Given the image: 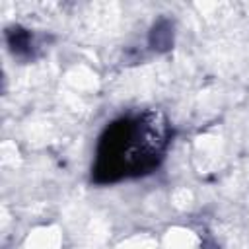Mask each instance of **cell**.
<instances>
[{"label":"cell","instance_id":"6da1fadb","mask_svg":"<svg viewBox=\"0 0 249 249\" xmlns=\"http://www.w3.org/2000/svg\"><path fill=\"white\" fill-rule=\"evenodd\" d=\"M173 130L156 109L115 119L99 136L91 179L97 185L152 173L163 160Z\"/></svg>","mask_w":249,"mask_h":249},{"label":"cell","instance_id":"7a4b0ae2","mask_svg":"<svg viewBox=\"0 0 249 249\" xmlns=\"http://www.w3.org/2000/svg\"><path fill=\"white\" fill-rule=\"evenodd\" d=\"M6 41H8V47L14 54H18V56H31L33 54V35H31V31H27L19 25H14L6 31Z\"/></svg>","mask_w":249,"mask_h":249},{"label":"cell","instance_id":"3957f363","mask_svg":"<svg viewBox=\"0 0 249 249\" xmlns=\"http://www.w3.org/2000/svg\"><path fill=\"white\" fill-rule=\"evenodd\" d=\"M150 45L156 51H167L173 45V25L169 19H160L150 31Z\"/></svg>","mask_w":249,"mask_h":249}]
</instances>
